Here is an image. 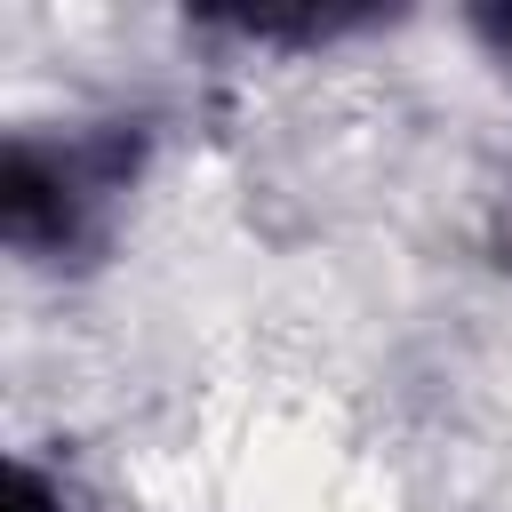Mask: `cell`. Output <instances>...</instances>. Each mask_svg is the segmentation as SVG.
<instances>
[{
  "instance_id": "cell-1",
  "label": "cell",
  "mask_w": 512,
  "mask_h": 512,
  "mask_svg": "<svg viewBox=\"0 0 512 512\" xmlns=\"http://www.w3.org/2000/svg\"><path fill=\"white\" fill-rule=\"evenodd\" d=\"M8 512H56V496L40 488V472H24V464L8 472Z\"/></svg>"
},
{
  "instance_id": "cell-2",
  "label": "cell",
  "mask_w": 512,
  "mask_h": 512,
  "mask_svg": "<svg viewBox=\"0 0 512 512\" xmlns=\"http://www.w3.org/2000/svg\"><path fill=\"white\" fill-rule=\"evenodd\" d=\"M504 40H512V24H504Z\"/></svg>"
}]
</instances>
